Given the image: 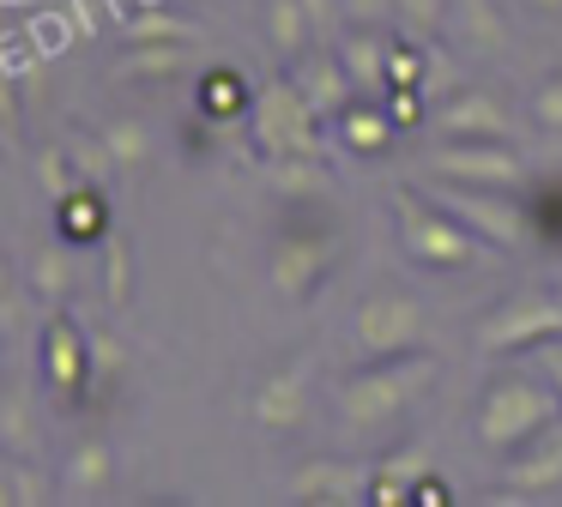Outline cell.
<instances>
[{
	"label": "cell",
	"mask_w": 562,
	"mask_h": 507,
	"mask_svg": "<svg viewBox=\"0 0 562 507\" xmlns=\"http://www.w3.org/2000/svg\"><path fill=\"white\" fill-rule=\"evenodd\" d=\"M436 381V357L429 350H412V357H375L369 369L345 374L333 386V417H339V435L357 447L381 441L405 410L424 398V386Z\"/></svg>",
	"instance_id": "1"
},
{
	"label": "cell",
	"mask_w": 562,
	"mask_h": 507,
	"mask_svg": "<svg viewBox=\"0 0 562 507\" xmlns=\"http://www.w3.org/2000/svg\"><path fill=\"white\" fill-rule=\"evenodd\" d=\"M557 417H562V393L526 381V374H502L484 393V405H477V435H484V447H496V453H514L520 441L544 435Z\"/></svg>",
	"instance_id": "2"
},
{
	"label": "cell",
	"mask_w": 562,
	"mask_h": 507,
	"mask_svg": "<svg viewBox=\"0 0 562 507\" xmlns=\"http://www.w3.org/2000/svg\"><path fill=\"white\" fill-rule=\"evenodd\" d=\"M393 212H400V241L424 266H448V272H460V266L484 260V236H472V229H465L453 212H441L436 200L424 205L412 188H400L393 193Z\"/></svg>",
	"instance_id": "3"
},
{
	"label": "cell",
	"mask_w": 562,
	"mask_h": 507,
	"mask_svg": "<svg viewBox=\"0 0 562 507\" xmlns=\"http://www.w3.org/2000/svg\"><path fill=\"white\" fill-rule=\"evenodd\" d=\"M255 139L267 145L272 157H327L321 145V115L296 79H267L255 97Z\"/></svg>",
	"instance_id": "4"
},
{
	"label": "cell",
	"mask_w": 562,
	"mask_h": 507,
	"mask_svg": "<svg viewBox=\"0 0 562 507\" xmlns=\"http://www.w3.org/2000/svg\"><path fill=\"white\" fill-rule=\"evenodd\" d=\"M550 338H562V290H520V296H508L477 326V350L484 357H508V350L550 345Z\"/></svg>",
	"instance_id": "5"
},
{
	"label": "cell",
	"mask_w": 562,
	"mask_h": 507,
	"mask_svg": "<svg viewBox=\"0 0 562 507\" xmlns=\"http://www.w3.org/2000/svg\"><path fill=\"white\" fill-rule=\"evenodd\" d=\"M424 338H429V314L405 290H381L357 308V345L369 357H412V350H424Z\"/></svg>",
	"instance_id": "6"
},
{
	"label": "cell",
	"mask_w": 562,
	"mask_h": 507,
	"mask_svg": "<svg viewBox=\"0 0 562 507\" xmlns=\"http://www.w3.org/2000/svg\"><path fill=\"white\" fill-rule=\"evenodd\" d=\"M436 205L441 212H453L472 236L496 241V248H526V212L514 205V193L502 188H465V181H441L436 188Z\"/></svg>",
	"instance_id": "7"
},
{
	"label": "cell",
	"mask_w": 562,
	"mask_h": 507,
	"mask_svg": "<svg viewBox=\"0 0 562 507\" xmlns=\"http://www.w3.org/2000/svg\"><path fill=\"white\" fill-rule=\"evenodd\" d=\"M429 169H436L441 181H465V188H526V164L508 151V145L496 139H460V145H441V151H429Z\"/></svg>",
	"instance_id": "8"
},
{
	"label": "cell",
	"mask_w": 562,
	"mask_h": 507,
	"mask_svg": "<svg viewBox=\"0 0 562 507\" xmlns=\"http://www.w3.org/2000/svg\"><path fill=\"white\" fill-rule=\"evenodd\" d=\"M333 266H339V241L333 236H284L279 254H272V290L291 302H308Z\"/></svg>",
	"instance_id": "9"
},
{
	"label": "cell",
	"mask_w": 562,
	"mask_h": 507,
	"mask_svg": "<svg viewBox=\"0 0 562 507\" xmlns=\"http://www.w3.org/2000/svg\"><path fill=\"white\" fill-rule=\"evenodd\" d=\"M43 369H49V393L61 405H74L91 386V338H79L74 320H49V333H43Z\"/></svg>",
	"instance_id": "10"
},
{
	"label": "cell",
	"mask_w": 562,
	"mask_h": 507,
	"mask_svg": "<svg viewBox=\"0 0 562 507\" xmlns=\"http://www.w3.org/2000/svg\"><path fill=\"white\" fill-rule=\"evenodd\" d=\"M375 471L339 465V459H308L291 471V502H369Z\"/></svg>",
	"instance_id": "11"
},
{
	"label": "cell",
	"mask_w": 562,
	"mask_h": 507,
	"mask_svg": "<svg viewBox=\"0 0 562 507\" xmlns=\"http://www.w3.org/2000/svg\"><path fill=\"white\" fill-rule=\"evenodd\" d=\"M296 91L315 103V115H345V103L357 97L351 72H345L339 48H315V55H296Z\"/></svg>",
	"instance_id": "12"
},
{
	"label": "cell",
	"mask_w": 562,
	"mask_h": 507,
	"mask_svg": "<svg viewBox=\"0 0 562 507\" xmlns=\"http://www.w3.org/2000/svg\"><path fill=\"white\" fill-rule=\"evenodd\" d=\"M436 127L448 133V139H508L514 121L490 91H453L448 103L436 109Z\"/></svg>",
	"instance_id": "13"
},
{
	"label": "cell",
	"mask_w": 562,
	"mask_h": 507,
	"mask_svg": "<svg viewBox=\"0 0 562 507\" xmlns=\"http://www.w3.org/2000/svg\"><path fill=\"white\" fill-rule=\"evenodd\" d=\"M436 477V459L424 453V447H400V453H387L375 465V483H369V502H405V495H417L424 483Z\"/></svg>",
	"instance_id": "14"
},
{
	"label": "cell",
	"mask_w": 562,
	"mask_h": 507,
	"mask_svg": "<svg viewBox=\"0 0 562 507\" xmlns=\"http://www.w3.org/2000/svg\"><path fill=\"white\" fill-rule=\"evenodd\" d=\"M508 483L520 495H538V489H557L562 483V417L544 435H532V453L526 459H508Z\"/></svg>",
	"instance_id": "15"
},
{
	"label": "cell",
	"mask_w": 562,
	"mask_h": 507,
	"mask_svg": "<svg viewBox=\"0 0 562 507\" xmlns=\"http://www.w3.org/2000/svg\"><path fill=\"white\" fill-rule=\"evenodd\" d=\"M339 60H345V72H351V84H357V97H375L381 84H387V60H393V48L381 43L369 24H351V36L339 43Z\"/></svg>",
	"instance_id": "16"
},
{
	"label": "cell",
	"mask_w": 562,
	"mask_h": 507,
	"mask_svg": "<svg viewBox=\"0 0 562 507\" xmlns=\"http://www.w3.org/2000/svg\"><path fill=\"white\" fill-rule=\"evenodd\" d=\"M255 422L260 429H272V435H284V429H296L303 422V374L296 369H284V374H272L267 386L255 393Z\"/></svg>",
	"instance_id": "17"
},
{
	"label": "cell",
	"mask_w": 562,
	"mask_h": 507,
	"mask_svg": "<svg viewBox=\"0 0 562 507\" xmlns=\"http://www.w3.org/2000/svg\"><path fill=\"white\" fill-rule=\"evenodd\" d=\"M267 188L284 193V200H315V193H327V164L321 157H272Z\"/></svg>",
	"instance_id": "18"
},
{
	"label": "cell",
	"mask_w": 562,
	"mask_h": 507,
	"mask_svg": "<svg viewBox=\"0 0 562 507\" xmlns=\"http://www.w3.org/2000/svg\"><path fill=\"white\" fill-rule=\"evenodd\" d=\"M110 447L103 441H79L74 447V459H67V471H61V483H67V495L74 502H86V495H103L110 489Z\"/></svg>",
	"instance_id": "19"
},
{
	"label": "cell",
	"mask_w": 562,
	"mask_h": 507,
	"mask_svg": "<svg viewBox=\"0 0 562 507\" xmlns=\"http://www.w3.org/2000/svg\"><path fill=\"white\" fill-rule=\"evenodd\" d=\"M339 139H345V145H357V151H381V145L393 139L387 109H375L369 97H363V103H345V115H339Z\"/></svg>",
	"instance_id": "20"
},
{
	"label": "cell",
	"mask_w": 562,
	"mask_h": 507,
	"mask_svg": "<svg viewBox=\"0 0 562 507\" xmlns=\"http://www.w3.org/2000/svg\"><path fill=\"white\" fill-rule=\"evenodd\" d=\"M79 284V260L67 248H43L37 260H31V290H37L43 302H67Z\"/></svg>",
	"instance_id": "21"
},
{
	"label": "cell",
	"mask_w": 562,
	"mask_h": 507,
	"mask_svg": "<svg viewBox=\"0 0 562 507\" xmlns=\"http://www.w3.org/2000/svg\"><path fill=\"white\" fill-rule=\"evenodd\" d=\"M86 338H91V386H86V393L91 398H110L115 386H122V374H127V345L115 333H103V326H98V333H86Z\"/></svg>",
	"instance_id": "22"
},
{
	"label": "cell",
	"mask_w": 562,
	"mask_h": 507,
	"mask_svg": "<svg viewBox=\"0 0 562 507\" xmlns=\"http://www.w3.org/2000/svg\"><path fill=\"white\" fill-rule=\"evenodd\" d=\"M267 36H272V48H279V55H303L308 36H315L303 0H272V7H267Z\"/></svg>",
	"instance_id": "23"
},
{
	"label": "cell",
	"mask_w": 562,
	"mask_h": 507,
	"mask_svg": "<svg viewBox=\"0 0 562 507\" xmlns=\"http://www.w3.org/2000/svg\"><path fill=\"white\" fill-rule=\"evenodd\" d=\"M188 67V48L182 43H134L122 60V79H170V72Z\"/></svg>",
	"instance_id": "24"
},
{
	"label": "cell",
	"mask_w": 562,
	"mask_h": 507,
	"mask_svg": "<svg viewBox=\"0 0 562 507\" xmlns=\"http://www.w3.org/2000/svg\"><path fill=\"white\" fill-rule=\"evenodd\" d=\"M127 43H200V24L176 19L164 7H146L139 19H127Z\"/></svg>",
	"instance_id": "25"
},
{
	"label": "cell",
	"mask_w": 562,
	"mask_h": 507,
	"mask_svg": "<svg viewBox=\"0 0 562 507\" xmlns=\"http://www.w3.org/2000/svg\"><path fill=\"white\" fill-rule=\"evenodd\" d=\"M453 7H460L465 36H472L484 55H502V48H508V24H502V12L490 7V0H453Z\"/></svg>",
	"instance_id": "26"
},
{
	"label": "cell",
	"mask_w": 562,
	"mask_h": 507,
	"mask_svg": "<svg viewBox=\"0 0 562 507\" xmlns=\"http://www.w3.org/2000/svg\"><path fill=\"white\" fill-rule=\"evenodd\" d=\"M103 145L115 151L122 169H139L151 157V133H146V121H134V115H115L110 127H103Z\"/></svg>",
	"instance_id": "27"
},
{
	"label": "cell",
	"mask_w": 562,
	"mask_h": 507,
	"mask_svg": "<svg viewBox=\"0 0 562 507\" xmlns=\"http://www.w3.org/2000/svg\"><path fill=\"white\" fill-rule=\"evenodd\" d=\"M103 296L115 308L134 296V248H127V236H103Z\"/></svg>",
	"instance_id": "28"
},
{
	"label": "cell",
	"mask_w": 562,
	"mask_h": 507,
	"mask_svg": "<svg viewBox=\"0 0 562 507\" xmlns=\"http://www.w3.org/2000/svg\"><path fill=\"white\" fill-rule=\"evenodd\" d=\"M37 181L49 188V200H55V205H61V200H74L79 188H91V181L74 169V157H67V145H61V151H43V157H37Z\"/></svg>",
	"instance_id": "29"
},
{
	"label": "cell",
	"mask_w": 562,
	"mask_h": 507,
	"mask_svg": "<svg viewBox=\"0 0 562 507\" xmlns=\"http://www.w3.org/2000/svg\"><path fill=\"white\" fill-rule=\"evenodd\" d=\"M103 229V200L91 188H79L74 200H61V236L67 241H86V236H98Z\"/></svg>",
	"instance_id": "30"
},
{
	"label": "cell",
	"mask_w": 562,
	"mask_h": 507,
	"mask_svg": "<svg viewBox=\"0 0 562 507\" xmlns=\"http://www.w3.org/2000/svg\"><path fill=\"white\" fill-rule=\"evenodd\" d=\"M0 441H7V453L25 459V447H31V398H25V386H13L7 405H0Z\"/></svg>",
	"instance_id": "31"
},
{
	"label": "cell",
	"mask_w": 562,
	"mask_h": 507,
	"mask_svg": "<svg viewBox=\"0 0 562 507\" xmlns=\"http://www.w3.org/2000/svg\"><path fill=\"white\" fill-rule=\"evenodd\" d=\"M67 157H74V169L91 181V188H103L110 169H115V151L103 145V133H98V139H74V145H67Z\"/></svg>",
	"instance_id": "32"
},
{
	"label": "cell",
	"mask_w": 562,
	"mask_h": 507,
	"mask_svg": "<svg viewBox=\"0 0 562 507\" xmlns=\"http://www.w3.org/2000/svg\"><path fill=\"white\" fill-rule=\"evenodd\" d=\"M43 495H49V489H37V477H31V471L19 465V453H13V465L0 471V502H7V507H37Z\"/></svg>",
	"instance_id": "33"
},
{
	"label": "cell",
	"mask_w": 562,
	"mask_h": 507,
	"mask_svg": "<svg viewBox=\"0 0 562 507\" xmlns=\"http://www.w3.org/2000/svg\"><path fill=\"white\" fill-rule=\"evenodd\" d=\"M200 97H206V115H236V109H243V79H236V72H212V79L200 84Z\"/></svg>",
	"instance_id": "34"
},
{
	"label": "cell",
	"mask_w": 562,
	"mask_h": 507,
	"mask_svg": "<svg viewBox=\"0 0 562 507\" xmlns=\"http://www.w3.org/2000/svg\"><path fill=\"white\" fill-rule=\"evenodd\" d=\"M532 121L544 133H562V72L544 84H532Z\"/></svg>",
	"instance_id": "35"
},
{
	"label": "cell",
	"mask_w": 562,
	"mask_h": 507,
	"mask_svg": "<svg viewBox=\"0 0 562 507\" xmlns=\"http://www.w3.org/2000/svg\"><path fill=\"white\" fill-rule=\"evenodd\" d=\"M345 7V24H369V31H381V24L400 12V0H339Z\"/></svg>",
	"instance_id": "36"
},
{
	"label": "cell",
	"mask_w": 562,
	"mask_h": 507,
	"mask_svg": "<svg viewBox=\"0 0 562 507\" xmlns=\"http://www.w3.org/2000/svg\"><path fill=\"white\" fill-rule=\"evenodd\" d=\"M303 12H308V24H315L321 43H333V36H339V24H345V7H339V0H303Z\"/></svg>",
	"instance_id": "37"
},
{
	"label": "cell",
	"mask_w": 562,
	"mask_h": 507,
	"mask_svg": "<svg viewBox=\"0 0 562 507\" xmlns=\"http://www.w3.org/2000/svg\"><path fill=\"white\" fill-rule=\"evenodd\" d=\"M417 84H393V97H387V109H393V121H400V127H417V121H424V103H417Z\"/></svg>",
	"instance_id": "38"
},
{
	"label": "cell",
	"mask_w": 562,
	"mask_h": 507,
	"mask_svg": "<svg viewBox=\"0 0 562 507\" xmlns=\"http://www.w3.org/2000/svg\"><path fill=\"white\" fill-rule=\"evenodd\" d=\"M441 7H448V0H400V19L412 24V31H436Z\"/></svg>",
	"instance_id": "39"
},
{
	"label": "cell",
	"mask_w": 562,
	"mask_h": 507,
	"mask_svg": "<svg viewBox=\"0 0 562 507\" xmlns=\"http://www.w3.org/2000/svg\"><path fill=\"white\" fill-rule=\"evenodd\" d=\"M424 67H429V55H412V48H393L387 79H393V84H417V79H424Z\"/></svg>",
	"instance_id": "40"
},
{
	"label": "cell",
	"mask_w": 562,
	"mask_h": 507,
	"mask_svg": "<svg viewBox=\"0 0 562 507\" xmlns=\"http://www.w3.org/2000/svg\"><path fill=\"white\" fill-rule=\"evenodd\" d=\"M31 36L43 43V60H49V55H61V43H67V24L49 12V19H37V24H31Z\"/></svg>",
	"instance_id": "41"
},
{
	"label": "cell",
	"mask_w": 562,
	"mask_h": 507,
	"mask_svg": "<svg viewBox=\"0 0 562 507\" xmlns=\"http://www.w3.org/2000/svg\"><path fill=\"white\" fill-rule=\"evenodd\" d=\"M19 333H25V296L7 290V338H19Z\"/></svg>",
	"instance_id": "42"
},
{
	"label": "cell",
	"mask_w": 562,
	"mask_h": 507,
	"mask_svg": "<svg viewBox=\"0 0 562 507\" xmlns=\"http://www.w3.org/2000/svg\"><path fill=\"white\" fill-rule=\"evenodd\" d=\"M544 374L557 381V393H562V350H544Z\"/></svg>",
	"instance_id": "43"
},
{
	"label": "cell",
	"mask_w": 562,
	"mask_h": 507,
	"mask_svg": "<svg viewBox=\"0 0 562 507\" xmlns=\"http://www.w3.org/2000/svg\"><path fill=\"white\" fill-rule=\"evenodd\" d=\"M532 7H538V12H562V0H532Z\"/></svg>",
	"instance_id": "44"
}]
</instances>
